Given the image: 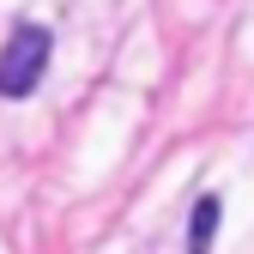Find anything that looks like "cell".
Segmentation results:
<instances>
[{
  "mask_svg": "<svg viewBox=\"0 0 254 254\" xmlns=\"http://www.w3.org/2000/svg\"><path fill=\"white\" fill-rule=\"evenodd\" d=\"M49 55H55V37L43 24H18L12 37H6V49H0V97H30L37 91V79L49 73Z\"/></svg>",
  "mask_w": 254,
  "mask_h": 254,
  "instance_id": "1",
  "label": "cell"
},
{
  "mask_svg": "<svg viewBox=\"0 0 254 254\" xmlns=\"http://www.w3.org/2000/svg\"><path fill=\"white\" fill-rule=\"evenodd\" d=\"M218 218H224V200H218V194H200L194 212H188V254H212Z\"/></svg>",
  "mask_w": 254,
  "mask_h": 254,
  "instance_id": "2",
  "label": "cell"
}]
</instances>
